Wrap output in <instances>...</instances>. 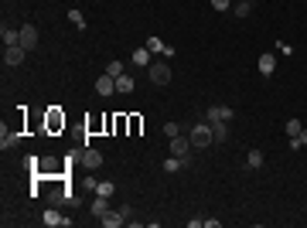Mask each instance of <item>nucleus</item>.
Listing matches in <instances>:
<instances>
[{
    "instance_id": "f257e3e1",
    "label": "nucleus",
    "mask_w": 307,
    "mask_h": 228,
    "mask_svg": "<svg viewBox=\"0 0 307 228\" xmlns=\"http://www.w3.org/2000/svg\"><path fill=\"white\" fill-rule=\"evenodd\" d=\"M192 143L198 147V150H205V147H212L215 143V136H212V123L205 119V123H194V130H192Z\"/></svg>"
},
{
    "instance_id": "f03ea898",
    "label": "nucleus",
    "mask_w": 307,
    "mask_h": 228,
    "mask_svg": "<svg viewBox=\"0 0 307 228\" xmlns=\"http://www.w3.org/2000/svg\"><path fill=\"white\" fill-rule=\"evenodd\" d=\"M147 78H150L154 85H168L171 82V65L168 61H150L147 65Z\"/></svg>"
},
{
    "instance_id": "7ed1b4c3",
    "label": "nucleus",
    "mask_w": 307,
    "mask_h": 228,
    "mask_svg": "<svg viewBox=\"0 0 307 228\" xmlns=\"http://www.w3.org/2000/svg\"><path fill=\"white\" fill-rule=\"evenodd\" d=\"M28 55V48L24 44H10V48H4V65H10V68H18L20 61Z\"/></svg>"
},
{
    "instance_id": "20e7f679",
    "label": "nucleus",
    "mask_w": 307,
    "mask_h": 228,
    "mask_svg": "<svg viewBox=\"0 0 307 228\" xmlns=\"http://www.w3.org/2000/svg\"><path fill=\"white\" fill-rule=\"evenodd\" d=\"M192 136H171V153L174 157H181V160H188V153H192Z\"/></svg>"
},
{
    "instance_id": "39448f33",
    "label": "nucleus",
    "mask_w": 307,
    "mask_h": 228,
    "mask_svg": "<svg viewBox=\"0 0 307 228\" xmlns=\"http://www.w3.org/2000/svg\"><path fill=\"white\" fill-rule=\"evenodd\" d=\"M41 222H44V225H48V228H58V225H62V228H68V225H72V218H62L55 205H52V208L44 211V218H41Z\"/></svg>"
},
{
    "instance_id": "423d86ee",
    "label": "nucleus",
    "mask_w": 307,
    "mask_h": 228,
    "mask_svg": "<svg viewBox=\"0 0 307 228\" xmlns=\"http://www.w3.org/2000/svg\"><path fill=\"white\" fill-rule=\"evenodd\" d=\"M208 123H229L232 119V109L229 106H208V116H205Z\"/></svg>"
},
{
    "instance_id": "0eeeda50",
    "label": "nucleus",
    "mask_w": 307,
    "mask_h": 228,
    "mask_svg": "<svg viewBox=\"0 0 307 228\" xmlns=\"http://www.w3.org/2000/svg\"><path fill=\"white\" fill-rule=\"evenodd\" d=\"M96 92L102 95V99H106V95H113V92H116V78H113V75H106V72H102V75L96 78Z\"/></svg>"
},
{
    "instance_id": "6e6552de",
    "label": "nucleus",
    "mask_w": 307,
    "mask_h": 228,
    "mask_svg": "<svg viewBox=\"0 0 307 228\" xmlns=\"http://www.w3.org/2000/svg\"><path fill=\"white\" fill-rule=\"evenodd\" d=\"M20 44H24L28 51L38 44V27H34V24H24V27H20Z\"/></svg>"
},
{
    "instance_id": "1a4fd4ad",
    "label": "nucleus",
    "mask_w": 307,
    "mask_h": 228,
    "mask_svg": "<svg viewBox=\"0 0 307 228\" xmlns=\"http://www.w3.org/2000/svg\"><path fill=\"white\" fill-rule=\"evenodd\" d=\"M78 157H82V164H86L89 171H96V167H102V153H99V150H89V147H86V150L78 153Z\"/></svg>"
},
{
    "instance_id": "9d476101",
    "label": "nucleus",
    "mask_w": 307,
    "mask_h": 228,
    "mask_svg": "<svg viewBox=\"0 0 307 228\" xmlns=\"http://www.w3.org/2000/svg\"><path fill=\"white\" fill-rule=\"evenodd\" d=\"M134 89H136V78L134 75H126V72H123V75L116 78V92H120V95H130Z\"/></svg>"
},
{
    "instance_id": "9b49d317",
    "label": "nucleus",
    "mask_w": 307,
    "mask_h": 228,
    "mask_svg": "<svg viewBox=\"0 0 307 228\" xmlns=\"http://www.w3.org/2000/svg\"><path fill=\"white\" fill-rule=\"evenodd\" d=\"M150 55H154V51L147 48V44H144V48H136L134 55H130V61H134L136 68H147V65H150Z\"/></svg>"
},
{
    "instance_id": "f8f14e48",
    "label": "nucleus",
    "mask_w": 307,
    "mask_h": 228,
    "mask_svg": "<svg viewBox=\"0 0 307 228\" xmlns=\"http://www.w3.org/2000/svg\"><path fill=\"white\" fill-rule=\"evenodd\" d=\"M18 140L20 136L14 133V130H7V123L0 126V147H4V150H7V147H18Z\"/></svg>"
},
{
    "instance_id": "ddd939ff",
    "label": "nucleus",
    "mask_w": 307,
    "mask_h": 228,
    "mask_svg": "<svg viewBox=\"0 0 307 228\" xmlns=\"http://www.w3.org/2000/svg\"><path fill=\"white\" fill-rule=\"evenodd\" d=\"M123 222H126V218H123L120 211H106V215L99 218V225H106V228H120V225H123Z\"/></svg>"
},
{
    "instance_id": "4468645a",
    "label": "nucleus",
    "mask_w": 307,
    "mask_h": 228,
    "mask_svg": "<svg viewBox=\"0 0 307 228\" xmlns=\"http://www.w3.org/2000/svg\"><path fill=\"white\" fill-rule=\"evenodd\" d=\"M276 68V55H260V75H273Z\"/></svg>"
},
{
    "instance_id": "2eb2a0df",
    "label": "nucleus",
    "mask_w": 307,
    "mask_h": 228,
    "mask_svg": "<svg viewBox=\"0 0 307 228\" xmlns=\"http://www.w3.org/2000/svg\"><path fill=\"white\" fill-rule=\"evenodd\" d=\"M212 136H215V143H226L229 140V123H212Z\"/></svg>"
},
{
    "instance_id": "dca6fc26",
    "label": "nucleus",
    "mask_w": 307,
    "mask_h": 228,
    "mask_svg": "<svg viewBox=\"0 0 307 228\" xmlns=\"http://www.w3.org/2000/svg\"><path fill=\"white\" fill-rule=\"evenodd\" d=\"M89 211H92V215H96V218H102V215H106V211H110V198H99V194H96V201H92V205H89Z\"/></svg>"
},
{
    "instance_id": "f3484780",
    "label": "nucleus",
    "mask_w": 307,
    "mask_h": 228,
    "mask_svg": "<svg viewBox=\"0 0 307 228\" xmlns=\"http://www.w3.org/2000/svg\"><path fill=\"white\" fill-rule=\"evenodd\" d=\"M184 164H188V160H181V157H174V153H171V157L164 160V171H168V174H178Z\"/></svg>"
},
{
    "instance_id": "a211bd4d",
    "label": "nucleus",
    "mask_w": 307,
    "mask_h": 228,
    "mask_svg": "<svg viewBox=\"0 0 307 228\" xmlns=\"http://www.w3.org/2000/svg\"><path fill=\"white\" fill-rule=\"evenodd\" d=\"M232 14H236V17H250V14H252V3H250V0H239V3L232 7Z\"/></svg>"
},
{
    "instance_id": "6ab92c4d",
    "label": "nucleus",
    "mask_w": 307,
    "mask_h": 228,
    "mask_svg": "<svg viewBox=\"0 0 307 228\" xmlns=\"http://www.w3.org/2000/svg\"><path fill=\"white\" fill-rule=\"evenodd\" d=\"M96 194H99V198H113V194H116V184H110V181H99V184H96Z\"/></svg>"
},
{
    "instance_id": "aec40b11",
    "label": "nucleus",
    "mask_w": 307,
    "mask_h": 228,
    "mask_svg": "<svg viewBox=\"0 0 307 228\" xmlns=\"http://www.w3.org/2000/svg\"><path fill=\"white\" fill-rule=\"evenodd\" d=\"M68 20H72V27H78V31L86 27V14H82V10H76V7L68 10Z\"/></svg>"
},
{
    "instance_id": "412c9836",
    "label": "nucleus",
    "mask_w": 307,
    "mask_h": 228,
    "mask_svg": "<svg viewBox=\"0 0 307 228\" xmlns=\"http://www.w3.org/2000/svg\"><path fill=\"white\" fill-rule=\"evenodd\" d=\"M284 130H287V136H300V133H304L300 119H287V126H284Z\"/></svg>"
},
{
    "instance_id": "4be33fe9",
    "label": "nucleus",
    "mask_w": 307,
    "mask_h": 228,
    "mask_svg": "<svg viewBox=\"0 0 307 228\" xmlns=\"http://www.w3.org/2000/svg\"><path fill=\"white\" fill-rule=\"evenodd\" d=\"M246 167H263V150H250V160H246Z\"/></svg>"
},
{
    "instance_id": "5701e85b",
    "label": "nucleus",
    "mask_w": 307,
    "mask_h": 228,
    "mask_svg": "<svg viewBox=\"0 0 307 228\" xmlns=\"http://www.w3.org/2000/svg\"><path fill=\"white\" fill-rule=\"evenodd\" d=\"M106 75H113V78H120V75H123V61H120V58L106 65Z\"/></svg>"
},
{
    "instance_id": "b1692460",
    "label": "nucleus",
    "mask_w": 307,
    "mask_h": 228,
    "mask_svg": "<svg viewBox=\"0 0 307 228\" xmlns=\"http://www.w3.org/2000/svg\"><path fill=\"white\" fill-rule=\"evenodd\" d=\"M147 48H150V51H157V55H160V51H164V41H160V38H147Z\"/></svg>"
},
{
    "instance_id": "393cba45",
    "label": "nucleus",
    "mask_w": 307,
    "mask_h": 228,
    "mask_svg": "<svg viewBox=\"0 0 307 228\" xmlns=\"http://www.w3.org/2000/svg\"><path fill=\"white\" fill-rule=\"evenodd\" d=\"M48 126H52V130H58V126H65V119H62L58 113H52V116H48Z\"/></svg>"
},
{
    "instance_id": "a878e982",
    "label": "nucleus",
    "mask_w": 307,
    "mask_h": 228,
    "mask_svg": "<svg viewBox=\"0 0 307 228\" xmlns=\"http://www.w3.org/2000/svg\"><path fill=\"white\" fill-rule=\"evenodd\" d=\"M215 10H232V0H212Z\"/></svg>"
},
{
    "instance_id": "bb28decb",
    "label": "nucleus",
    "mask_w": 307,
    "mask_h": 228,
    "mask_svg": "<svg viewBox=\"0 0 307 228\" xmlns=\"http://www.w3.org/2000/svg\"><path fill=\"white\" fill-rule=\"evenodd\" d=\"M164 136H168V140L178 136V123H164Z\"/></svg>"
},
{
    "instance_id": "cd10ccee",
    "label": "nucleus",
    "mask_w": 307,
    "mask_h": 228,
    "mask_svg": "<svg viewBox=\"0 0 307 228\" xmlns=\"http://www.w3.org/2000/svg\"><path fill=\"white\" fill-rule=\"evenodd\" d=\"M300 143H304V147H307V130H304V133H300Z\"/></svg>"
},
{
    "instance_id": "c85d7f7f",
    "label": "nucleus",
    "mask_w": 307,
    "mask_h": 228,
    "mask_svg": "<svg viewBox=\"0 0 307 228\" xmlns=\"http://www.w3.org/2000/svg\"><path fill=\"white\" fill-rule=\"evenodd\" d=\"M250 3H252V0H250Z\"/></svg>"
}]
</instances>
